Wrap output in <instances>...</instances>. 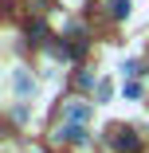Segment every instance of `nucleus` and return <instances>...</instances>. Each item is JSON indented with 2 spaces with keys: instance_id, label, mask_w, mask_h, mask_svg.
<instances>
[{
  "instance_id": "1",
  "label": "nucleus",
  "mask_w": 149,
  "mask_h": 153,
  "mask_svg": "<svg viewBox=\"0 0 149 153\" xmlns=\"http://www.w3.org/2000/svg\"><path fill=\"white\" fill-rule=\"evenodd\" d=\"M55 137L59 141H86V130H82V122H63Z\"/></svg>"
},
{
  "instance_id": "2",
  "label": "nucleus",
  "mask_w": 149,
  "mask_h": 153,
  "mask_svg": "<svg viewBox=\"0 0 149 153\" xmlns=\"http://www.w3.org/2000/svg\"><path fill=\"white\" fill-rule=\"evenodd\" d=\"M16 90H20V94H32V90H36V82L27 79L24 71H16Z\"/></svg>"
},
{
  "instance_id": "3",
  "label": "nucleus",
  "mask_w": 149,
  "mask_h": 153,
  "mask_svg": "<svg viewBox=\"0 0 149 153\" xmlns=\"http://www.w3.org/2000/svg\"><path fill=\"white\" fill-rule=\"evenodd\" d=\"M118 145H122V149H137V137H133V130H118Z\"/></svg>"
},
{
  "instance_id": "4",
  "label": "nucleus",
  "mask_w": 149,
  "mask_h": 153,
  "mask_svg": "<svg viewBox=\"0 0 149 153\" xmlns=\"http://www.w3.org/2000/svg\"><path fill=\"white\" fill-rule=\"evenodd\" d=\"M86 114H90V110H86L82 102H75V106L67 110V122H86Z\"/></svg>"
},
{
  "instance_id": "5",
  "label": "nucleus",
  "mask_w": 149,
  "mask_h": 153,
  "mask_svg": "<svg viewBox=\"0 0 149 153\" xmlns=\"http://www.w3.org/2000/svg\"><path fill=\"white\" fill-rule=\"evenodd\" d=\"M110 12L122 20V16H130V0H110Z\"/></svg>"
}]
</instances>
